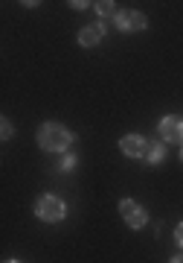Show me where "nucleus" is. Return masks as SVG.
Returning a JSON list of instances; mask_svg holds the SVG:
<instances>
[{"label":"nucleus","instance_id":"obj_2","mask_svg":"<svg viewBox=\"0 0 183 263\" xmlns=\"http://www.w3.org/2000/svg\"><path fill=\"white\" fill-rule=\"evenodd\" d=\"M35 216L41 222H61L67 216V205L58 196H41L35 202Z\"/></svg>","mask_w":183,"mask_h":263},{"label":"nucleus","instance_id":"obj_14","mask_svg":"<svg viewBox=\"0 0 183 263\" xmlns=\"http://www.w3.org/2000/svg\"><path fill=\"white\" fill-rule=\"evenodd\" d=\"M3 263H18V260H3Z\"/></svg>","mask_w":183,"mask_h":263},{"label":"nucleus","instance_id":"obj_6","mask_svg":"<svg viewBox=\"0 0 183 263\" xmlns=\"http://www.w3.org/2000/svg\"><path fill=\"white\" fill-rule=\"evenodd\" d=\"M146 138L143 135H125L122 141H119V149L122 155H128V158H143L146 155Z\"/></svg>","mask_w":183,"mask_h":263},{"label":"nucleus","instance_id":"obj_1","mask_svg":"<svg viewBox=\"0 0 183 263\" xmlns=\"http://www.w3.org/2000/svg\"><path fill=\"white\" fill-rule=\"evenodd\" d=\"M38 143L47 152H67L70 143H73V132L64 129L61 123H44L38 129Z\"/></svg>","mask_w":183,"mask_h":263},{"label":"nucleus","instance_id":"obj_15","mask_svg":"<svg viewBox=\"0 0 183 263\" xmlns=\"http://www.w3.org/2000/svg\"><path fill=\"white\" fill-rule=\"evenodd\" d=\"M180 161H183V152H180Z\"/></svg>","mask_w":183,"mask_h":263},{"label":"nucleus","instance_id":"obj_12","mask_svg":"<svg viewBox=\"0 0 183 263\" xmlns=\"http://www.w3.org/2000/svg\"><path fill=\"white\" fill-rule=\"evenodd\" d=\"M9 138H12V123L3 117V141H9Z\"/></svg>","mask_w":183,"mask_h":263},{"label":"nucleus","instance_id":"obj_9","mask_svg":"<svg viewBox=\"0 0 183 263\" xmlns=\"http://www.w3.org/2000/svg\"><path fill=\"white\" fill-rule=\"evenodd\" d=\"M93 6H96V12H99L105 21H108V18H117V15H119V12H117V3H113V0H99V3H93Z\"/></svg>","mask_w":183,"mask_h":263},{"label":"nucleus","instance_id":"obj_8","mask_svg":"<svg viewBox=\"0 0 183 263\" xmlns=\"http://www.w3.org/2000/svg\"><path fill=\"white\" fill-rule=\"evenodd\" d=\"M163 158H166V146H163V143L148 141V143H146V155H143V161H146V164H160Z\"/></svg>","mask_w":183,"mask_h":263},{"label":"nucleus","instance_id":"obj_11","mask_svg":"<svg viewBox=\"0 0 183 263\" xmlns=\"http://www.w3.org/2000/svg\"><path fill=\"white\" fill-rule=\"evenodd\" d=\"M174 243H177V246L183 249V222H180L177 228H174Z\"/></svg>","mask_w":183,"mask_h":263},{"label":"nucleus","instance_id":"obj_7","mask_svg":"<svg viewBox=\"0 0 183 263\" xmlns=\"http://www.w3.org/2000/svg\"><path fill=\"white\" fill-rule=\"evenodd\" d=\"M105 29H108L105 24H87V27L79 32V44H82V47H96L102 41V35H105Z\"/></svg>","mask_w":183,"mask_h":263},{"label":"nucleus","instance_id":"obj_3","mask_svg":"<svg viewBox=\"0 0 183 263\" xmlns=\"http://www.w3.org/2000/svg\"><path fill=\"white\" fill-rule=\"evenodd\" d=\"M119 214H122L128 228H146V222H148L146 208L140 205V202H134V199H122L119 202Z\"/></svg>","mask_w":183,"mask_h":263},{"label":"nucleus","instance_id":"obj_4","mask_svg":"<svg viewBox=\"0 0 183 263\" xmlns=\"http://www.w3.org/2000/svg\"><path fill=\"white\" fill-rule=\"evenodd\" d=\"M160 135H163V141H169V143H183V117L166 114L163 120H160Z\"/></svg>","mask_w":183,"mask_h":263},{"label":"nucleus","instance_id":"obj_10","mask_svg":"<svg viewBox=\"0 0 183 263\" xmlns=\"http://www.w3.org/2000/svg\"><path fill=\"white\" fill-rule=\"evenodd\" d=\"M76 167V155H70V152H64V155H61V161H58V170H73Z\"/></svg>","mask_w":183,"mask_h":263},{"label":"nucleus","instance_id":"obj_5","mask_svg":"<svg viewBox=\"0 0 183 263\" xmlns=\"http://www.w3.org/2000/svg\"><path fill=\"white\" fill-rule=\"evenodd\" d=\"M117 29H122V32H143L146 29V15L134 9H122L117 15Z\"/></svg>","mask_w":183,"mask_h":263},{"label":"nucleus","instance_id":"obj_13","mask_svg":"<svg viewBox=\"0 0 183 263\" xmlns=\"http://www.w3.org/2000/svg\"><path fill=\"white\" fill-rule=\"evenodd\" d=\"M169 263H183V254H177V257H172Z\"/></svg>","mask_w":183,"mask_h":263}]
</instances>
